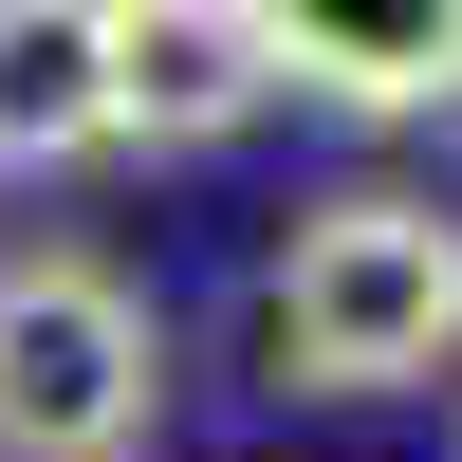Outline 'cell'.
<instances>
[{
    "label": "cell",
    "mask_w": 462,
    "mask_h": 462,
    "mask_svg": "<svg viewBox=\"0 0 462 462\" xmlns=\"http://www.w3.org/2000/svg\"><path fill=\"white\" fill-rule=\"evenodd\" d=\"M259 352H278V389H444L462 370V222L426 185H352V204H296L278 278H259Z\"/></svg>",
    "instance_id": "6da1fadb"
},
{
    "label": "cell",
    "mask_w": 462,
    "mask_h": 462,
    "mask_svg": "<svg viewBox=\"0 0 462 462\" xmlns=\"http://www.w3.org/2000/svg\"><path fill=\"white\" fill-rule=\"evenodd\" d=\"M167 426V315L93 241L0 259V462H130Z\"/></svg>",
    "instance_id": "7a4b0ae2"
},
{
    "label": "cell",
    "mask_w": 462,
    "mask_h": 462,
    "mask_svg": "<svg viewBox=\"0 0 462 462\" xmlns=\"http://www.w3.org/2000/svg\"><path fill=\"white\" fill-rule=\"evenodd\" d=\"M259 93H315L352 130H426L462 111V0H222Z\"/></svg>",
    "instance_id": "3957f363"
},
{
    "label": "cell",
    "mask_w": 462,
    "mask_h": 462,
    "mask_svg": "<svg viewBox=\"0 0 462 462\" xmlns=\"http://www.w3.org/2000/svg\"><path fill=\"white\" fill-rule=\"evenodd\" d=\"M259 111V56L222 0H111V148H222Z\"/></svg>",
    "instance_id": "277c9868"
},
{
    "label": "cell",
    "mask_w": 462,
    "mask_h": 462,
    "mask_svg": "<svg viewBox=\"0 0 462 462\" xmlns=\"http://www.w3.org/2000/svg\"><path fill=\"white\" fill-rule=\"evenodd\" d=\"M111 148V0H0V167Z\"/></svg>",
    "instance_id": "5b68a950"
}]
</instances>
